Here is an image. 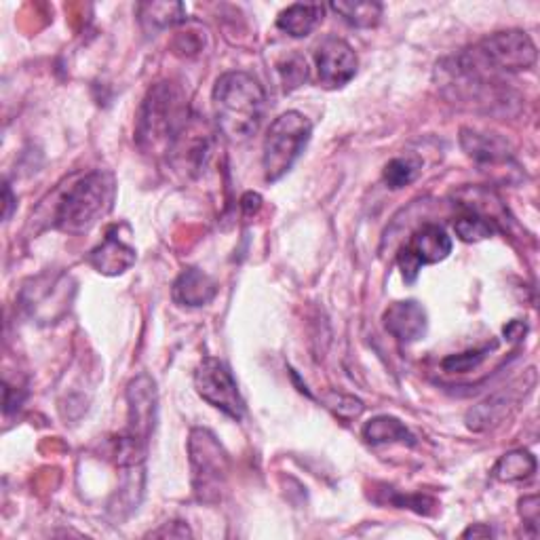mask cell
<instances>
[{
    "mask_svg": "<svg viewBox=\"0 0 540 540\" xmlns=\"http://www.w3.org/2000/svg\"><path fill=\"white\" fill-rule=\"evenodd\" d=\"M195 117L180 87L173 83L154 85L144 98L138 119V144L148 154H176L186 135L195 129Z\"/></svg>",
    "mask_w": 540,
    "mask_h": 540,
    "instance_id": "obj_1",
    "label": "cell"
},
{
    "mask_svg": "<svg viewBox=\"0 0 540 540\" xmlns=\"http://www.w3.org/2000/svg\"><path fill=\"white\" fill-rule=\"evenodd\" d=\"M363 439L372 446H382V443H408V446H414L416 443L410 429L395 416H376L370 422H365Z\"/></svg>",
    "mask_w": 540,
    "mask_h": 540,
    "instance_id": "obj_18",
    "label": "cell"
},
{
    "mask_svg": "<svg viewBox=\"0 0 540 540\" xmlns=\"http://www.w3.org/2000/svg\"><path fill=\"white\" fill-rule=\"evenodd\" d=\"M471 60L488 72H522L530 70L536 64V45L532 38L522 30L494 32L479 41L471 53Z\"/></svg>",
    "mask_w": 540,
    "mask_h": 540,
    "instance_id": "obj_6",
    "label": "cell"
},
{
    "mask_svg": "<svg viewBox=\"0 0 540 540\" xmlns=\"http://www.w3.org/2000/svg\"><path fill=\"white\" fill-rule=\"evenodd\" d=\"M538 496L532 494V496H524L522 500H519V515H522L524 524L532 528V534L536 536V526H538Z\"/></svg>",
    "mask_w": 540,
    "mask_h": 540,
    "instance_id": "obj_26",
    "label": "cell"
},
{
    "mask_svg": "<svg viewBox=\"0 0 540 540\" xmlns=\"http://www.w3.org/2000/svg\"><path fill=\"white\" fill-rule=\"evenodd\" d=\"M460 146L479 165H507L513 161L511 146L494 133L462 129Z\"/></svg>",
    "mask_w": 540,
    "mask_h": 540,
    "instance_id": "obj_13",
    "label": "cell"
},
{
    "mask_svg": "<svg viewBox=\"0 0 540 540\" xmlns=\"http://www.w3.org/2000/svg\"><path fill=\"white\" fill-rule=\"evenodd\" d=\"M117 197V182L108 171H91L76 180L62 195L55 207L53 226L68 235H81L91 230L110 214Z\"/></svg>",
    "mask_w": 540,
    "mask_h": 540,
    "instance_id": "obj_3",
    "label": "cell"
},
{
    "mask_svg": "<svg viewBox=\"0 0 540 540\" xmlns=\"http://www.w3.org/2000/svg\"><path fill=\"white\" fill-rule=\"evenodd\" d=\"M384 330L403 344H412L427 336V311L416 300L393 302L384 311Z\"/></svg>",
    "mask_w": 540,
    "mask_h": 540,
    "instance_id": "obj_11",
    "label": "cell"
},
{
    "mask_svg": "<svg viewBox=\"0 0 540 540\" xmlns=\"http://www.w3.org/2000/svg\"><path fill=\"white\" fill-rule=\"evenodd\" d=\"M127 431L123 433L131 441L148 446V439L157 424V384L146 374L131 380L127 389Z\"/></svg>",
    "mask_w": 540,
    "mask_h": 540,
    "instance_id": "obj_9",
    "label": "cell"
},
{
    "mask_svg": "<svg viewBox=\"0 0 540 540\" xmlns=\"http://www.w3.org/2000/svg\"><path fill=\"white\" fill-rule=\"evenodd\" d=\"M325 405L330 408L338 418L342 420H353L359 418L363 412V403L351 395H342V393H332L327 395Z\"/></svg>",
    "mask_w": 540,
    "mask_h": 540,
    "instance_id": "obj_25",
    "label": "cell"
},
{
    "mask_svg": "<svg viewBox=\"0 0 540 540\" xmlns=\"http://www.w3.org/2000/svg\"><path fill=\"white\" fill-rule=\"evenodd\" d=\"M536 473V458L528 450H513L494 465L492 475L503 484H519Z\"/></svg>",
    "mask_w": 540,
    "mask_h": 540,
    "instance_id": "obj_19",
    "label": "cell"
},
{
    "mask_svg": "<svg viewBox=\"0 0 540 540\" xmlns=\"http://www.w3.org/2000/svg\"><path fill=\"white\" fill-rule=\"evenodd\" d=\"M195 389L201 399L233 420L245 416V401L239 393V384L224 361L216 357L203 359L195 372Z\"/></svg>",
    "mask_w": 540,
    "mask_h": 540,
    "instance_id": "obj_7",
    "label": "cell"
},
{
    "mask_svg": "<svg viewBox=\"0 0 540 540\" xmlns=\"http://www.w3.org/2000/svg\"><path fill=\"white\" fill-rule=\"evenodd\" d=\"M323 5H292L277 17V28L292 38H302L311 34L323 19Z\"/></svg>",
    "mask_w": 540,
    "mask_h": 540,
    "instance_id": "obj_16",
    "label": "cell"
},
{
    "mask_svg": "<svg viewBox=\"0 0 540 540\" xmlns=\"http://www.w3.org/2000/svg\"><path fill=\"white\" fill-rule=\"evenodd\" d=\"M218 129L226 140L241 144L258 133L266 117V91L252 74L235 70L226 72L211 93Z\"/></svg>",
    "mask_w": 540,
    "mask_h": 540,
    "instance_id": "obj_2",
    "label": "cell"
},
{
    "mask_svg": "<svg viewBox=\"0 0 540 540\" xmlns=\"http://www.w3.org/2000/svg\"><path fill=\"white\" fill-rule=\"evenodd\" d=\"M462 536H465V538H469V536H492V530L490 528H469Z\"/></svg>",
    "mask_w": 540,
    "mask_h": 540,
    "instance_id": "obj_30",
    "label": "cell"
},
{
    "mask_svg": "<svg viewBox=\"0 0 540 540\" xmlns=\"http://www.w3.org/2000/svg\"><path fill=\"white\" fill-rule=\"evenodd\" d=\"M176 526H178V522H171V526L167 524L165 528H161V530H157V532H152L150 536H171V538H184V536H190L188 526H184V528H180V530H176Z\"/></svg>",
    "mask_w": 540,
    "mask_h": 540,
    "instance_id": "obj_28",
    "label": "cell"
},
{
    "mask_svg": "<svg viewBox=\"0 0 540 540\" xmlns=\"http://www.w3.org/2000/svg\"><path fill=\"white\" fill-rule=\"evenodd\" d=\"M140 24L148 34L173 28L186 22V7L182 3H142L138 5Z\"/></svg>",
    "mask_w": 540,
    "mask_h": 540,
    "instance_id": "obj_17",
    "label": "cell"
},
{
    "mask_svg": "<svg viewBox=\"0 0 540 540\" xmlns=\"http://www.w3.org/2000/svg\"><path fill=\"white\" fill-rule=\"evenodd\" d=\"M313 125L304 114L289 110L270 125L264 150H262V169L266 182H279L285 173L300 159L308 140H311Z\"/></svg>",
    "mask_w": 540,
    "mask_h": 540,
    "instance_id": "obj_4",
    "label": "cell"
},
{
    "mask_svg": "<svg viewBox=\"0 0 540 540\" xmlns=\"http://www.w3.org/2000/svg\"><path fill=\"white\" fill-rule=\"evenodd\" d=\"M319 83L325 89H340L349 85L357 74V55L353 47L342 38L330 36L319 45L315 53Z\"/></svg>",
    "mask_w": 540,
    "mask_h": 540,
    "instance_id": "obj_10",
    "label": "cell"
},
{
    "mask_svg": "<svg viewBox=\"0 0 540 540\" xmlns=\"http://www.w3.org/2000/svg\"><path fill=\"white\" fill-rule=\"evenodd\" d=\"M89 264L98 270V273L108 277L123 275L125 270L135 264V249L119 237V226H114L106 235L104 243L89 254Z\"/></svg>",
    "mask_w": 540,
    "mask_h": 540,
    "instance_id": "obj_12",
    "label": "cell"
},
{
    "mask_svg": "<svg viewBox=\"0 0 540 540\" xmlns=\"http://www.w3.org/2000/svg\"><path fill=\"white\" fill-rule=\"evenodd\" d=\"M492 349H494V344L484 346V349H475V351H467V353L446 357L441 361V368L446 372H452V374H467V372L479 368V365L484 363V359L488 357V353Z\"/></svg>",
    "mask_w": 540,
    "mask_h": 540,
    "instance_id": "obj_24",
    "label": "cell"
},
{
    "mask_svg": "<svg viewBox=\"0 0 540 540\" xmlns=\"http://www.w3.org/2000/svg\"><path fill=\"white\" fill-rule=\"evenodd\" d=\"M11 209H13V197H11V188L5 184V220L11 218Z\"/></svg>",
    "mask_w": 540,
    "mask_h": 540,
    "instance_id": "obj_29",
    "label": "cell"
},
{
    "mask_svg": "<svg viewBox=\"0 0 540 540\" xmlns=\"http://www.w3.org/2000/svg\"><path fill=\"white\" fill-rule=\"evenodd\" d=\"M454 230L462 241L475 243V241H484V239L498 235L500 226L490 218H484L479 214H473V211H467L465 216L454 222Z\"/></svg>",
    "mask_w": 540,
    "mask_h": 540,
    "instance_id": "obj_22",
    "label": "cell"
},
{
    "mask_svg": "<svg viewBox=\"0 0 540 540\" xmlns=\"http://www.w3.org/2000/svg\"><path fill=\"white\" fill-rule=\"evenodd\" d=\"M330 7L346 24H351L355 28H374L378 26L382 15V5L372 3V0H359V3H346V0H340V3H332Z\"/></svg>",
    "mask_w": 540,
    "mask_h": 540,
    "instance_id": "obj_20",
    "label": "cell"
},
{
    "mask_svg": "<svg viewBox=\"0 0 540 540\" xmlns=\"http://www.w3.org/2000/svg\"><path fill=\"white\" fill-rule=\"evenodd\" d=\"M422 171V161L416 154H405V157H397L387 163L382 171V180L391 190H399L416 182Z\"/></svg>",
    "mask_w": 540,
    "mask_h": 540,
    "instance_id": "obj_21",
    "label": "cell"
},
{
    "mask_svg": "<svg viewBox=\"0 0 540 540\" xmlns=\"http://www.w3.org/2000/svg\"><path fill=\"white\" fill-rule=\"evenodd\" d=\"M173 300L180 306L199 308L209 304L218 294V283L199 268H188L173 283Z\"/></svg>",
    "mask_w": 540,
    "mask_h": 540,
    "instance_id": "obj_14",
    "label": "cell"
},
{
    "mask_svg": "<svg viewBox=\"0 0 540 540\" xmlns=\"http://www.w3.org/2000/svg\"><path fill=\"white\" fill-rule=\"evenodd\" d=\"M526 332H528V327H526V323H522V321H511V323L505 327V336H507L511 342L522 340V338L526 336Z\"/></svg>",
    "mask_w": 540,
    "mask_h": 540,
    "instance_id": "obj_27",
    "label": "cell"
},
{
    "mask_svg": "<svg viewBox=\"0 0 540 540\" xmlns=\"http://www.w3.org/2000/svg\"><path fill=\"white\" fill-rule=\"evenodd\" d=\"M279 74H281V81H283V89L287 93L298 89L308 79L306 60H304L302 55H298V53L285 57V60L279 64Z\"/></svg>",
    "mask_w": 540,
    "mask_h": 540,
    "instance_id": "obj_23",
    "label": "cell"
},
{
    "mask_svg": "<svg viewBox=\"0 0 540 540\" xmlns=\"http://www.w3.org/2000/svg\"><path fill=\"white\" fill-rule=\"evenodd\" d=\"M519 397L522 395H519V391L513 387L494 393L492 397L481 401L477 408H473L469 412V416H467L469 427L473 431H484V429L492 427V424H496L498 420H503L507 416V412L519 401Z\"/></svg>",
    "mask_w": 540,
    "mask_h": 540,
    "instance_id": "obj_15",
    "label": "cell"
},
{
    "mask_svg": "<svg viewBox=\"0 0 540 540\" xmlns=\"http://www.w3.org/2000/svg\"><path fill=\"white\" fill-rule=\"evenodd\" d=\"M192 488L203 503H216L228 473V454L216 435L207 429H192L188 439Z\"/></svg>",
    "mask_w": 540,
    "mask_h": 540,
    "instance_id": "obj_5",
    "label": "cell"
},
{
    "mask_svg": "<svg viewBox=\"0 0 540 540\" xmlns=\"http://www.w3.org/2000/svg\"><path fill=\"white\" fill-rule=\"evenodd\" d=\"M452 254V239L446 228L437 224H424L405 243L397 254V266L405 283H414L422 266L443 262Z\"/></svg>",
    "mask_w": 540,
    "mask_h": 540,
    "instance_id": "obj_8",
    "label": "cell"
}]
</instances>
